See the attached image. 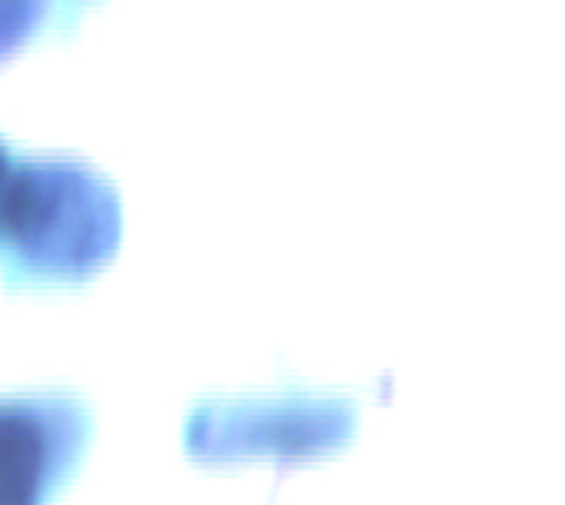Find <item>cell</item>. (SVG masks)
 <instances>
[{
  "label": "cell",
  "instance_id": "cell-2",
  "mask_svg": "<svg viewBox=\"0 0 565 505\" xmlns=\"http://www.w3.org/2000/svg\"><path fill=\"white\" fill-rule=\"evenodd\" d=\"M47 465V432L31 412H0V502L34 498Z\"/></svg>",
  "mask_w": 565,
  "mask_h": 505
},
{
  "label": "cell",
  "instance_id": "cell-1",
  "mask_svg": "<svg viewBox=\"0 0 565 505\" xmlns=\"http://www.w3.org/2000/svg\"><path fill=\"white\" fill-rule=\"evenodd\" d=\"M0 226L51 264L97 260L114 236L110 196L77 170L14 173L0 203Z\"/></svg>",
  "mask_w": 565,
  "mask_h": 505
}]
</instances>
